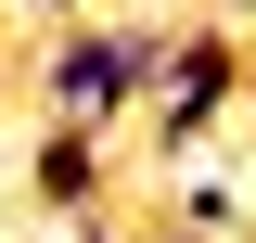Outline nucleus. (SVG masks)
I'll return each instance as SVG.
<instances>
[{
	"label": "nucleus",
	"mask_w": 256,
	"mask_h": 243,
	"mask_svg": "<svg viewBox=\"0 0 256 243\" xmlns=\"http://www.w3.org/2000/svg\"><path fill=\"white\" fill-rule=\"evenodd\" d=\"M230 102H244V38H230V26L166 38V64H154V154L192 166V154L230 128Z\"/></svg>",
	"instance_id": "f03ea898"
},
{
	"label": "nucleus",
	"mask_w": 256,
	"mask_h": 243,
	"mask_svg": "<svg viewBox=\"0 0 256 243\" xmlns=\"http://www.w3.org/2000/svg\"><path fill=\"white\" fill-rule=\"evenodd\" d=\"M166 13H116V26H52L38 52V102L52 128H116L128 102H154V64H166Z\"/></svg>",
	"instance_id": "f257e3e1"
},
{
	"label": "nucleus",
	"mask_w": 256,
	"mask_h": 243,
	"mask_svg": "<svg viewBox=\"0 0 256 243\" xmlns=\"http://www.w3.org/2000/svg\"><path fill=\"white\" fill-rule=\"evenodd\" d=\"M52 243H128L116 218H52Z\"/></svg>",
	"instance_id": "20e7f679"
},
{
	"label": "nucleus",
	"mask_w": 256,
	"mask_h": 243,
	"mask_svg": "<svg viewBox=\"0 0 256 243\" xmlns=\"http://www.w3.org/2000/svg\"><path fill=\"white\" fill-rule=\"evenodd\" d=\"M244 13H256V0H218V13H205V26H244Z\"/></svg>",
	"instance_id": "0eeeda50"
},
{
	"label": "nucleus",
	"mask_w": 256,
	"mask_h": 243,
	"mask_svg": "<svg viewBox=\"0 0 256 243\" xmlns=\"http://www.w3.org/2000/svg\"><path fill=\"white\" fill-rule=\"evenodd\" d=\"M102 166H116V154H102V128H38V154H26V180H38V205H52V218L90 205Z\"/></svg>",
	"instance_id": "7ed1b4c3"
},
{
	"label": "nucleus",
	"mask_w": 256,
	"mask_h": 243,
	"mask_svg": "<svg viewBox=\"0 0 256 243\" xmlns=\"http://www.w3.org/2000/svg\"><path fill=\"white\" fill-rule=\"evenodd\" d=\"M128 243H205V230H180V218H166V230H128Z\"/></svg>",
	"instance_id": "423d86ee"
},
{
	"label": "nucleus",
	"mask_w": 256,
	"mask_h": 243,
	"mask_svg": "<svg viewBox=\"0 0 256 243\" xmlns=\"http://www.w3.org/2000/svg\"><path fill=\"white\" fill-rule=\"evenodd\" d=\"M26 13H38V26H77V0H26Z\"/></svg>",
	"instance_id": "39448f33"
}]
</instances>
